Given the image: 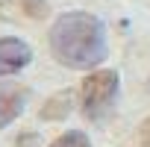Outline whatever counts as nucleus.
<instances>
[{
	"label": "nucleus",
	"instance_id": "obj_3",
	"mask_svg": "<svg viewBox=\"0 0 150 147\" xmlns=\"http://www.w3.org/2000/svg\"><path fill=\"white\" fill-rule=\"evenodd\" d=\"M30 62H33V50L24 38H15V35L0 38V77L24 71Z\"/></svg>",
	"mask_w": 150,
	"mask_h": 147
},
{
	"label": "nucleus",
	"instance_id": "obj_9",
	"mask_svg": "<svg viewBox=\"0 0 150 147\" xmlns=\"http://www.w3.org/2000/svg\"><path fill=\"white\" fill-rule=\"evenodd\" d=\"M35 141H38V135L35 132H27V135L18 138V147H35Z\"/></svg>",
	"mask_w": 150,
	"mask_h": 147
},
{
	"label": "nucleus",
	"instance_id": "obj_4",
	"mask_svg": "<svg viewBox=\"0 0 150 147\" xmlns=\"http://www.w3.org/2000/svg\"><path fill=\"white\" fill-rule=\"evenodd\" d=\"M27 97H30L27 86L0 83V129H6L12 121L21 118V112L27 109Z\"/></svg>",
	"mask_w": 150,
	"mask_h": 147
},
{
	"label": "nucleus",
	"instance_id": "obj_6",
	"mask_svg": "<svg viewBox=\"0 0 150 147\" xmlns=\"http://www.w3.org/2000/svg\"><path fill=\"white\" fill-rule=\"evenodd\" d=\"M71 112V94H56V97H50V103L41 109V118H47V121H59L62 115H68Z\"/></svg>",
	"mask_w": 150,
	"mask_h": 147
},
{
	"label": "nucleus",
	"instance_id": "obj_7",
	"mask_svg": "<svg viewBox=\"0 0 150 147\" xmlns=\"http://www.w3.org/2000/svg\"><path fill=\"white\" fill-rule=\"evenodd\" d=\"M47 147H91V141L83 129H68L59 138H53V144H47Z\"/></svg>",
	"mask_w": 150,
	"mask_h": 147
},
{
	"label": "nucleus",
	"instance_id": "obj_2",
	"mask_svg": "<svg viewBox=\"0 0 150 147\" xmlns=\"http://www.w3.org/2000/svg\"><path fill=\"white\" fill-rule=\"evenodd\" d=\"M118 88H121V80H118L115 71H91L80 86V109H83V115L88 121L103 118L112 109V103L118 97Z\"/></svg>",
	"mask_w": 150,
	"mask_h": 147
},
{
	"label": "nucleus",
	"instance_id": "obj_8",
	"mask_svg": "<svg viewBox=\"0 0 150 147\" xmlns=\"http://www.w3.org/2000/svg\"><path fill=\"white\" fill-rule=\"evenodd\" d=\"M138 147H150V118L138 127Z\"/></svg>",
	"mask_w": 150,
	"mask_h": 147
},
{
	"label": "nucleus",
	"instance_id": "obj_1",
	"mask_svg": "<svg viewBox=\"0 0 150 147\" xmlns=\"http://www.w3.org/2000/svg\"><path fill=\"white\" fill-rule=\"evenodd\" d=\"M50 53L71 71H94L109 56L106 27L91 12H65L50 27Z\"/></svg>",
	"mask_w": 150,
	"mask_h": 147
},
{
	"label": "nucleus",
	"instance_id": "obj_5",
	"mask_svg": "<svg viewBox=\"0 0 150 147\" xmlns=\"http://www.w3.org/2000/svg\"><path fill=\"white\" fill-rule=\"evenodd\" d=\"M0 15L9 21H41L47 15V3L44 0H3L0 3Z\"/></svg>",
	"mask_w": 150,
	"mask_h": 147
}]
</instances>
